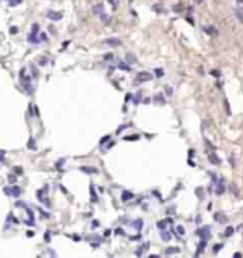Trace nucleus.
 Here are the masks:
<instances>
[{"label":"nucleus","mask_w":243,"mask_h":258,"mask_svg":"<svg viewBox=\"0 0 243 258\" xmlns=\"http://www.w3.org/2000/svg\"><path fill=\"white\" fill-rule=\"evenodd\" d=\"M149 79H152V74L148 71H141L136 74V78H135V84H139V82H146L149 81Z\"/></svg>","instance_id":"f257e3e1"},{"label":"nucleus","mask_w":243,"mask_h":258,"mask_svg":"<svg viewBox=\"0 0 243 258\" xmlns=\"http://www.w3.org/2000/svg\"><path fill=\"white\" fill-rule=\"evenodd\" d=\"M20 78H22V85L24 87V89H26L29 94H31V85H30V78L29 77H26V72H24V69H22V72H20Z\"/></svg>","instance_id":"f03ea898"},{"label":"nucleus","mask_w":243,"mask_h":258,"mask_svg":"<svg viewBox=\"0 0 243 258\" xmlns=\"http://www.w3.org/2000/svg\"><path fill=\"white\" fill-rule=\"evenodd\" d=\"M210 225H203L202 228H198L196 230V235L198 237H200V238H205V240H207L210 237Z\"/></svg>","instance_id":"7ed1b4c3"},{"label":"nucleus","mask_w":243,"mask_h":258,"mask_svg":"<svg viewBox=\"0 0 243 258\" xmlns=\"http://www.w3.org/2000/svg\"><path fill=\"white\" fill-rule=\"evenodd\" d=\"M213 218H215V221H217V223H220V224H226V223L229 221V218H227V216L225 214V213H220V211H217V213H215L213 214Z\"/></svg>","instance_id":"20e7f679"},{"label":"nucleus","mask_w":243,"mask_h":258,"mask_svg":"<svg viewBox=\"0 0 243 258\" xmlns=\"http://www.w3.org/2000/svg\"><path fill=\"white\" fill-rule=\"evenodd\" d=\"M104 43L108 44V46H111V47H118V46L122 44V41L117 37H110V38H107V40H104Z\"/></svg>","instance_id":"39448f33"},{"label":"nucleus","mask_w":243,"mask_h":258,"mask_svg":"<svg viewBox=\"0 0 243 258\" xmlns=\"http://www.w3.org/2000/svg\"><path fill=\"white\" fill-rule=\"evenodd\" d=\"M207 159H209V162L212 163V165H215V166H217V165H220V163H222L220 158L215 152H210L209 155H207Z\"/></svg>","instance_id":"423d86ee"},{"label":"nucleus","mask_w":243,"mask_h":258,"mask_svg":"<svg viewBox=\"0 0 243 258\" xmlns=\"http://www.w3.org/2000/svg\"><path fill=\"white\" fill-rule=\"evenodd\" d=\"M80 170L83 173H87V175H95V173H98V169L97 167H93V166H81Z\"/></svg>","instance_id":"0eeeda50"},{"label":"nucleus","mask_w":243,"mask_h":258,"mask_svg":"<svg viewBox=\"0 0 243 258\" xmlns=\"http://www.w3.org/2000/svg\"><path fill=\"white\" fill-rule=\"evenodd\" d=\"M206 243H207V240H205V238H200V243H199V245H198V248H196V252H195V257H199L200 254H202V251L206 248Z\"/></svg>","instance_id":"6e6552de"},{"label":"nucleus","mask_w":243,"mask_h":258,"mask_svg":"<svg viewBox=\"0 0 243 258\" xmlns=\"http://www.w3.org/2000/svg\"><path fill=\"white\" fill-rule=\"evenodd\" d=\"M152 101L156 105H165V98L162 94H155V95L152 96Z\"/></svg>","instance_id":"1a4fd4ad"},{"label":"nucleus","mask_w":243,"mask_h":258,"mask_svg":"<svg viewBox=\"0 0 243 258\" xmlns=\"http://www.w3.org/2000/svg\"><path fill=\"white\" fill-rule=\"evenodd\" d=\"M181 252V248L179 247H168L166 250H165V254L166 255H175V254H179Z\"/></svg>","instance_id":"9d476101"},{"label":"nucleus","mask_w":243,"mask_h":258,"mask_svg":"<svg viewBox=\"0 0 243 258\" xmlns=\"http://www.w3.org/2000/svg\"><path fill=\"white\" fill-rule=\"evenodd\" d=\"M142 225H144V220L142 218H136L135 221H132V227L136 230V231H141L142 230Z\"/></svg>","instance_id":"9b49d317"},{"label":"nucleus","mask_w":243,"mask_h":258,"mask_svg":"<svg viewBox=\"0 0 243 258\" xmlns=\"http://www.w3.org/2000/svg\"><path fill=\"white\" fill-rule=\"evenodd\" d=\"M10 189V196H13V197H20V187L19 186H12V187H9Z\"/></svg>","instance_id":"f8f14e48"},{"label":"nucleus","mask_w":243,"mask_h":258,"mask_svg":"<svg viewBox=\"0 0 243 258\" xmlns=\"http://www.w3.org/2000/svg\"><path fill=\"white\" fill-rule=\"evenodd\" d=\"M47 17L50 20H61V13H58V12H48L47 13Z\"/></svg>","instance_id":"ddd939ff"},{"label":"nucleus","mask_w":243,"mask_h":258,"mask_svg":"<svg viewBox=\"0 0 243 258\" xmlns=\"http://www.w3.org/2000/svg\"><path fill=\"white\" fill-rule=\"evenodd\" d=\"M131 198H134V193H131V191H128V190L122 191V196H121L122 201H128V200H131Z\"/></svg>","instance_id":"4468645a"},{"label":"nucleus","mask_w":243,"mask_h":258,"mask_svg":"<svg viewBox=\"0 0 243 258\" xmlns=\"http://www.w3.org/2000/svg\"><path fill=\"white\" fill-rule=\"evenodd\" d=\"M125 61L128 62V64H135V62H136V58H135V55H134V54L126 53V54H125Z\"/></svg>","instance_id":"2eb2a0df"},{"label":"nucleus","mask_w":243,"mask_h":258,"mask_svg":"<svg viewBox=\"0 0 243 258\" xmlns=\"http://www.w3.org/2000/svg\"><path fill=\"white\" fill-rule=\"evenodd\" d=\"M225 190H226V189H225V184H223V183H219V184L216 186V190H215V193H216V196H222V194L225 193Z\"/></svg>","instance_id":"dca6fc26"},{"label":"nucleus","mask_w":243,"mask_h":258,"mask_svg":"<svg viewBox=\"0 0 243 258\" xmlns=\"http://www.w3.org/2000/svg\"><path fill=\"white\" fill-rule=\"evenodd\" d=\"M93 13H94V14H98V16H100L101 13H104V6H103V4H95V6L93 7Z\"/></svg>","instance_id":"f3484780"},{"label":"nucleus","mask_w":243,"mask_h":258,"mask_svg":"<svg viewBox=\"0 0 243 258\" xmlns=\"http://www.w3.org/2000/svg\"><path fill=\"white\" fill-rule=\"evenodd\" d=\"M235 14H236V17H237V20L240 23H243V9L242 7H237V9H235Z\"/></svg>","instance_id":"a211bd4d"},{"label":"nucleus","mask_w":243,"mask_h":258,"mask_svg":"<svg viewBox=\"0 0 243 258\" xmlns=\"http://www.w3.org/2000/svg\"><path fill=\"white\" fill-rule=\"evenodd\" d=\"M161 237H162V240H164V241H169V240H171V234L166 231V228L161 230Z\"/></svg>","instance_id":"6ab92c4d"},{"label":"nucleus","mask_w":243,"mask_h":258,"mask_svg":"<svg viewBox=\"0 0 243 258\" xmlns=\"http://www.w3.org/2000/svg\"><path fill=\"white\" fill-rule=\"evenodd\" d=\"M154 74L158 77V78H161V77H164V74H165V71L162 68H155L154 69Z\"/></svg>","instance_id":"aec40b11"},{"label":"nucleus","mask_w":243,"mask_h":258,"mask_svg":"<svg viewBox=\"0 0 243 258\" xmlns=\"http://www.w3.org/2000/svg\"><path fill=\"white\" fill-rule=\"evenodd\" d=\"M141 99H142V92H136V95H135V98H134V104L135 105H138V104L141 102Z\"/></svg>","instance_id":"412c9836"},{"label":"nucleus","mask_w":243,"mask_h":258,"mask_svg":"<svg viewBox=\"0 0 243 258\" xmlns=\"http://www.w3.org/2000/svg\"><path fill=\"white\" fill-rule=\"evenodd\" d=\"M139 139V135H131V136H125L124 141H128V142H134V141H138Z\"/></svg>","instance_id":"4be33fe9"},{"label":"nucleus","mask_w":243,"mask_h":258,"mask_svg":"<svg viewBox=\"0 0 243 258\" xmlns=\"http://www.w3.org/2000/svg\"><path fill=\"white\" fill-rule=\"evenodd\" d=\"M166 220H161V221H158L156 223V225H158V228H159V230H165V228H166Z\"/></svg>","instance_id":"5701e85b"},{"label":"nucleus","mask_w":243,"mask_h":258,"mask_svg":"<svg viewBox=\"0 0 243 258\" xmlns=\"http://www.w3.org/2000/svg\"><path fill=\"white\" fill-rule=\"evenodd\" d=\"M205 31H206L207 34H210V36H216V30H215L212 26H209V27H205Z\"/></svg>","instance_id":"b1692460"},{"label":"nucleus","mask_w":243,"mask_h":258,"mask_svg":"<svg viewBox=\"0 0 243 258\" xmlns=\"http://www.w3.org/2000/svg\"><path fill=\"white\" fill-rule=\"evenodd\" d=\"M118 68H119V69H124V71H126V72L131 71V67H128V65L124 64V62H119V64H118Z\"/></svg>","instance_id":"393cba45"},{"label":"nucleus","mask_w":243,"mask_h":258,"mask_svg":"<svg viewBox=\"0 0 243 258\" xmlns=\"http://www.w3.org/2000/svg\"><path fill=\"white\" fill-rule=\"evenodd\" d=\"M233 233H235V228H233V227H227L226 231L223 233V235H225V237H230L232 234H233Z\"/></svg>","instance_id":"a878e982"},{"label":"nucleus","mask_w":243,"mask_h":258,"mask_svg":"<svg viewBox=\"0 0 243 258\" xmlns=\"http://www.w3.org/2000/svg\"><path fill=\"white\" fill-rule=\"evenodd\" d=\"M152 9L155 10V12H158V13H166V10H165L164 7H161L159 4H155V6H152Z\"/></svg>","instance_id":"bb28decb"},{"label":"nucleus","mask_w":243,"mask_h":258,"mask_svg":"<svg viewBox=\"0 0 243 258\" xmlns=\"http://www.w3.org/2000/svg\"><path fill=\"white\" fill-rule=\"evenodd\" d=\"M222 248H223V244H215V245H213V254H217V251H219V250H222Z\"/></svg>","instance_id":"cd10ccee"},{"label":"nucleus","mask_w":243,"mask_h":258,"mask_svg":"<svg viewBox=\"0 0 243 258\" xmlns=\"http://www.w3.org/2000/svg\"><path fill=\"white\" fill-rule=\"evenodd\" d=\"M13 172H14V173H16L17 176L23 175V169H22V167H20V166H14V167H13Z\"/></svg>","instance_id":"c85d7f7f"},{"label":"nucleus","mask_w":243,"mask_h":258,"mask_svg":"<svg viewBox=\"0 0 243 258\" xmlns=\"http://www.w3.org/2000/svg\"><path fill=\"white\" fill-rule=\"evenodd\" d=\"M165 91H166V95L168 96L174 95V89H172V87H169V85H165Z\"/></svg>","instance_id":"c756f323"},{"label":"nucleus","mask_w":243,"mask_h":258,"mask_svg":"<svg viewBox=\"0 0 243 258\" xmlns=\"http://www.w3.org/2000/svg\"><path fill=\"white\" fill-rule=\"evenodd\" d=\"M27 146H29V149H36V142H34L33 138H30L29 143H27Z\"/></svg>","instance_id":"7c9ffc66"},{"label":"nucleus","mask_w":243,"mask_h":258,"mask_svg":"<svg viewBox=\"0 0 243 258\" xmlns=\"http://www.w3.org/2000/svg\"><path fill=\"white\" fill-rule=\"evenodd\" d=\"M196 194H199V200H203V197L205 196H203V189L202 187H198V189H196Z\"/></svg>","instance_id":"2f4dec72"},{"label":"nucleus","mask_w":243,"mask_h":258,"mask_svg":"<svg viewBox=\"0 0 243 258\" xmlns=\"http://www.w3.org/2000/svg\"><path fill=\"white\" fill-rule=\"evenodd\" d=\"M22 3V0H9V6H12V7H14V6L20 4Z\"/></svg>","instance_id":"473e14b6"},{"label":"nucleus","mask_w":243,"mask_h":258,"mask_svg":"<svg viewBox=\"0 0 243 258\" xmlns=\"http://www.w3.org/2000/svg\"><path fill=\"white\" fill-rule=\"evenodd\" d=\"M176 233H178L179 235H184L185 234V228L182 227V225H178V227H176Z\"/></svg>","instance_id":"72a5a7b5"},{"label":"nucleus","mask_w":243,"mask_h":258,"mask_svg":"<svg viewBox=\"0 0 243 258\" xmlns=\"http://www.w3.org/2000/svg\"><path fill=\"white\" fill-rule=\"evenodd\" d=\"M112 58H114V54H112V53H108V54L104 55V60H105V61H111Z\"/></svg>","instance_id":"f704fd0d"},{"label":"nucleus","mask_w":243,"mask_h":258,"mask_svg":"<svg viewBox=\"0 0 243 258\" xmlns=\"http://www.w3.org/2000/svg\"><path fill=\"white\" fill-rule=\"evenodd\" d=\"M37 31H38V24H36V23H34L33 26H31V33L37 34Z\"/></svg>","instance_id":"c9c22d12"},{"label":"nucleus","mask_w":243,"mask_h":258,"mask_svg":"<svg viewBox=\"0 0 243 258\" xmlns=\"http://www.w3.org/2000/svg\"><path fill=\"white\" fill-rule=\"evenodd\" d=\"M126 128H128V125H125V123H124V125H121V126H119V128L117 129V133H121V132H122V131H125Z\"/></svg>","instance_id":"e433bc0d"},{"label":"nucleus","mask_w":243,"mask_h":258,"mask_svg":"<svg viewBox=\"0 0 243 258\" xmlns=\"http://www.w3.org/2000/svg\"><path fill=\"white\" fill-rule=\"evenodd\" d=\"M209 74L213 75V77H220V72L217 71V69H212V71H209Z\"/></svg>","instance_id":"4c0bfd02"},{"label":"nucleus","mask_w":243,"mask_h":258,"mask_svg":"<svg viewBox=\"0 0 243 258\" xmlns=\"http://www.w3.org/2000/svg\"><path fill=\"white\" fill-rule=\"evenodd\" d=\"M47 58H45V57H41L40 58V61H38V64H40V65H45V64H47Z\"/></svg>","instance_id":"58836bf2"},{"label":"nucleus","mask_w":243,"mask_h":258,"mask_svg":"<svg viewBox=\"0 0 243 258\" xmlns=\"http://www.w3.org/2000/svg\"><path fill=\"white\" fill-rule=\"evenodd\" d=\"M100 17H101V20H103L104 23H105V22H108V14H105V13H101Z\"/></svg>","instance_id":"ea45409f"},{"label":"nucleus","mask_w":243,"mask_h":258,"mask_svg":"<svg viewBox=\"0 0 243 258\" xmlns=\"http://www.w3.org/2000/svg\"><path fill=\"white\" fill-rule=\"evenodd\" d=\"M108 141H110V135H107V136H104V138L100 141V143L103 145V143H105V142H108Z\"/></svg>","instance_id":"a19ab883"},{"label":"nucleus","mask_w":243,"mask_h":258,"mask_svg":"<svg viewBox=\"0 0 243 258\" xmlns=\"http://www.w3.org/2000/svg\"><path fill=\"white\" fill-rule=\"evenodd\" d=\"M7 179H9V182H12V183H14V182H16V176H14V175H9Z\"/></svg>","instance_id":"79ce46f5"},{"label":"nucleus","mask_w":243,"mask_h":258,"mask_svg":"<svg viewBox=\"0 0 243 258\" xmlns=\"http://www.w3.org/2000/svg\"><path fill=\"white\" fill-rule=\"evenodd\" d=\"M115 234H117V235H118V234H119V235H124L125 233L122 231V228H117V230H115Z\"/></svg>","instance_id":"37998d69"},{"label":"nucleus","mask_w":243,"mask_h":258,"mask_svg":"<svg viewBox=\"0 0 243 258\" xmlns=\"http://www.w3.org/2000/svg\"><path fill=\"white\" fill-rule=\"evenodd\" d=\"M225 108H226L227 114H230V109H229V102H227V99H225Z\"/></svg>","instance_id":"c03bdc74"},{"label":"nucleus","mask_w":243,"mask_h":258,"mask_svg":"<svg viewBox=\"0 0 243 258\" xmlns=\"http://www.w3.org/2000/svg\"><path fill=\"white\" fill-rule=\"evenodd\" d=\"M207 175H209L210 177H212V179H213V182H215V180H216V176H215V172H207Z\"/></svg>","instance_id":"a18cd8bd"},{"label":"nucleus","mask_w":243,"mask_h":258,"mask_svg":"<svg viewBox=\"0 0 243 258\" xmlns=\"http://www.w3.org/2000/svg\"><path fill=\"white\" fill-rule=\"evenodd\" d=\"M135 255H136V257L142 255V248H141V250H136V251H135Z\"/></svg>","instance_id":"49530a36"},{"label":"nucleus","mask_w":243,"mask_h":258,"mask_svg":"<svg viewBox=\"0 0 243 258\" xmlns=\"http://www.w3.org/2000/svg\"><path fill=\"white\" fill-rule=\"evenodd\" d=\"M10 33H13V34L17 33V29H16V27H12V29H10Z\"/></svg>","instance_id":"de8ad7c7"},{"label":"nucleus","mask_w":243,"mask_h":258,"mask_svg":"<svg viewBox=\"0 0 243 258\" xmlns=\"http://www.w3.org/2000/svg\"><path fill=\"white\" fill-rule=\"evenodd\" d=\"M4 193L7 194V196H10V189H9V187H6V189H4Z\"/></svg>","instance_id":"09e8293b"},{"label":"nucleus","mask_w":243,"mask_h":258,"mask_svg":"<svg viewBox=\"0 0 243 258\" xmlns=\"http://www.w3.org/2000/svg\"><path fill=\"white\" fill-rule=\"evenodd\" d=\"M45 38H47V36H45V34L43 33V34H41V36H40V40H45Z\"/></svg>","instance_id":"8fccbe9b"},{"label":"nucleus","mask_w":243,"mask_h":258,"mask_svg":"<svg viewBox=\"0 0 243 258\" xmlns=\"http://www.w3.org/2000/svg\"><path fill=\"white\" fill-rule=\"evenodd\" d=\"M233 257H235V258H240V257H242V254H240V252H236Z\"/></svg>","instance_id":"3c124183"},{"label":"nucleus","mask_w":243,"mask_h":258,"mask_svg":"<svg viewBox=\"0 0 243 258\" xmlns=\"http://www.w3.org/2000/svg\"><path fill=\"white\" fill-rule=\"evenodd\" d=\"M151 102V98H145L144 99V104H149Z\"/></svg>","instance_id":"603ef678"},{"label":"nucleus","mask_w":243,"mask_h":258,"mask_svg":"<svg viewBox=\"0 0 243 258\" xmlns=\"http://www.w3.org/2000/svg\"><path fill=\"white\" fill-rule=\"evenodd\" d=\"M128 99H132V95H131V94H129V95H126V96H125V101H128Z\"/></svg>","instance_id":"864d4df0"},{"label":"nucleus","mask_w":243,"mask_h":258,"mask_svg":"<svg viewBox=\"0 0 243 258\" xmlns=\"http://www.w3.org/2000/svg\"><path fill=\"white\" fill-rule=\"evenodd\" d=\"M193 2H195V3H196V4H200V3H202V2H203V0H193Z\"/></svg>","instance_id":"5fc2aeb1"}]
</instances>
